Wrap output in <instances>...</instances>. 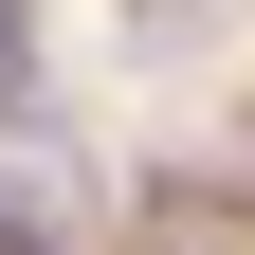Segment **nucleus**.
I'll list each match as a JSON object with an SVG mask.
<instances>
[{
	"label": "nucleus",
	"instance_id": "1",
	"mask_svg": "<svg viewBox=\"0 0 255 255\" xmlns=\"http://www.w3.org/2000/svg\"><path fill=\"white\" fill-rule=\"evenodd\" d=\"M37 91V0H0V110Z\"/></svg>",
	"mask_w": 255,
	"mask_h": 255
}]
</instances>
